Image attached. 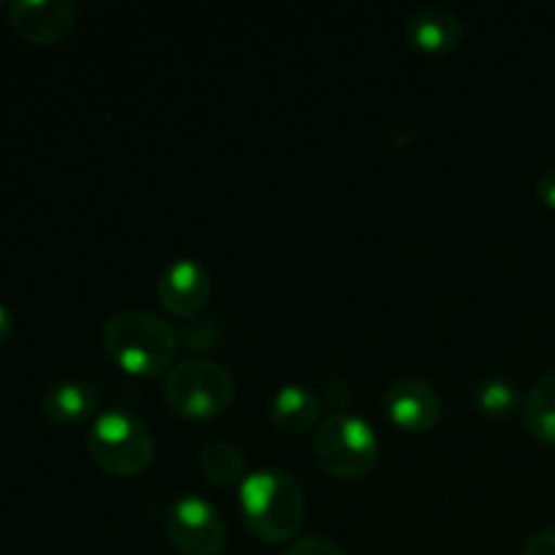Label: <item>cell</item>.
I'll use <instances>...</instances> for the list:
<instances>
[{
    "label": "cell",
    "instance_id": "cell-1",
    "mask_svg": "<svg viewBox=\"0 0 555 555\" xmlns=\"http://www.w3.org/2000/svg\"><path fill=\"white\" fill-rule=\"evenodd\" d=\"M103 350L117 366L139 377H155L171 366L179 336L171 325L146 309H125L103 323Z\"/></svg>",
    "mask_w": 555,
    "mask_h": 555
},
{
    "label": "cell",
    "instance_id": "cell-2",
    "mask_svg": "<svg viewBox=\"0 0 555 555\" xmlns=\"http://www.w3.org/2000/svg\"><path fill=\"white\" fill-rule=\"evenodd\" d=\"M242 513L260 542L280 545L301 531L307 504L301 486L287 472L260 469L242 482Z\"/></svg>",
    "mask_w": 555,
    "mask_h": 555
},
{
    "label": "cell",
    "instance_id": "cell-3",
    "mask_svg": "<svg viewBox=\"0 0 555 555\" xmlns=\"http://www.w3.org/2000/svg\"><path fill=\"white\" fill-rule=\"evenodd\" d=\"M87 450L108 475L135 477L155 459V439L139 415L128 410H108L92 423Z\"/></svg>",
    "mask_w": 555,
    "mask_h": 555
},
{
    "label": "cell",
    "instance_id": "cell-4",
    "mask_svg": "<svg viewBox=\"0 0 555 555\" xmlns=\"http://www.w3.org/2000/svg\"><path fill=\"white\" fill-rule=\"evenodd\" d=\"M314 455L336 480H361L377 466L379 439L356 412H331L314 434Z\"/></svg>",
    "mask_w": 555,
    "mask_h": 555
},
{
    "label": "cell",
    "instance_id": "cell-5",
    "mask_svg": "<svg viewBox=\"0 0 555 555\" xmlns=\"http://www.w3.org/2000/svg\"><path fill=\"white\" fill-rule=\"evenodd\" d=\"M233 377L222 363L209 358H188L166 377V401L179 417L209 421L233 404Z\"/></svg>",
    "mask_w": 555,
    "mask_h": 555
},
{
    "label": "cell",
    "instance_id": "cell-6",
    "mask_svg": "<svg viewBox=\"0 0 555 555\" xmlns=\"http://www.w3.org/2000/svg\"><path fill=\"white\" fill-rule=\"evenodd\" d=\"M166 529L173 545L188 555H220L228 540L220 509L204 496H179L168 507Z\"/></svg>",
    "mask_w": 555,
    "mask_h": 555
},
{
    "label": "cell",
    "instance_id": "cell-7",
    "mask_svg": "<svg viewBox=\"0 0 555 555\" xmlns=\"http://www.w3.org/2000/svg\"><path fill=\"white\" fill-rule=\"evenodd\" d=\"M9 16L14 30L36 47H54L76 27V5L70 0H14Z\"/></svg>",
    "mask_w": 555,
    "mask_h": 555
},
{
    "label": "cell",
    "instance_id": "cell-8",
    "mask_svg": "<svg viewBox=\"0 0 555 555\" xmlns=\"http://www.w3.org/2000/svg\"><path fill=\"white\" fill-rule=\"evenodd\" d=\"M383 404L390 421L412 434L431 431L439 423V417H442V399H439L437 388L415 377L396 379L385 390Z\"/></svg>",
    "mask_w": 555,
    "mask_h": 555
},
{
    "label": "cell",
    "instance_id": "cell-9",
    "mask_svg": "<svg viewBox=\"0 0 555 555\" xmlns=\"http://www.w3.org/2000/svg\"><path fill=\"white\" fill-rule=\"evenodd\" d=\"M211 282L198 260L177 258L163 269L157 280V296L160 304L177 318H193L209 301Z\"/></svg>",
    "mask_w": 555,
    "mask_h": 555
},
{
    "label": "cell",
    "instance_id": "cell-10",
    "mask_svg": "<svg viewBox=\"0 0 555 555\" xmlns=\"http://www.w3.org/2000/svg\"><path fill=\"white\" fill-rule=\"evenodd\" d=\"M406 38L412 47L426 54H448L464 38V25L448 5H421L406 20Z\"/></svg>",
    "mask_w": 555,
    "mask_h": 555
},
{
    "label": "cell",
    "instance_id": "cell-11",
    "mask_svg": "<svg viewBox=\"0 0 555 555\" xmlns=\"http://www.w3.org/2000/svg\"><path fill=\"white\" fill-rule=\"evenodd\" d=\"M269 417L282 434H304L318 423L320 396L304 385H282L269 404Z\"/></svg>",
    "mask_w": 555,
    "mask_h": 555
},
{
    "label": "cell",
    "instance_id": "cell-12",
    "mask_svg": "<svg viewBox=\"0 0 555 555\" xmlns=\"http://www.w3.org/2000/svg\"><path fill=\"white\" fill-rule=\"evenodd\" d=\"M43 412L49 421L63 423V426H74L90 417L98 406V385L92 383H54L52 388L43 393Z\"/></svg>",
    "mask_w": 555,
    "mask_h": 555
},
{
    "label": "cell",
    "instance_id": "cell-13",
    "mask_svg": "<svg viewBox=\"0 0 555 555\" xmlns=\"http://www.w3.org/2000/svg\"><path fill=\"white\" fill-rule=\"evenodd\" d=\"M524 421L531 437L555 444V369L542 374L524 401Z\"/></svg>",
    "mask_w": 555,
    "mask_h": 555
},
{
    "label": "cell",
    "instance_id": "cell-14",
    "mask_svg": "<svg viewBox=\"0 0 555 555\" xmlns=\"http://www.w3.org/2000/svg\"><path fill=\"white\" fill-rule=\"evenodd\" d=\"M198 466L215 486H242L247 480V459L231 442H206L198 453Z\"/></svg>",
    "mask_w": 555,
    "mask_h": 555
},
{
    "label": "cell",
    "instance_id": "cell-15",
    "mask_svg": "<svg viewBox=\"0 0 555 555\" xmlns=\"http://www.w3.org/2000/svg\"><path fill=\"white\" fill-rule=\"evenodd\" d=\"M475 404L488 417H509L520 410V390L507 377H488L475 388Z\"/></svg>",
    "mask_w": 555,
    "mask_h": 555
},
{
    "label": "cell",
    "instance_id": "cell-16",
    "mask_svg": "<svg viewBox=\"0 0 555 555\" xmlns=\"http://www.w3.org/2000/svg\"><path fill=\"white\" fill-rule=\"evenodd\" d=\"M182 339L190 350L209 352L220 345L222 334L220 328H217V323H211V320H195V323H190L188 328H184Z\"/></svg>",
    "mask_w": 555,
    "mask_h": 555
},
{
    "label": "cell",
    "instance_id": "cell-17",
    "mask_svg": "<svg viewBox=\"0 0 555 555\" xmlns=\"http://www.w3.org/2000/svg\"><path fill=\"white\" fill-rule=\"evenodd\" d=\"M285 555H345V551L325 537H304V540L293 542Z\"/></svg>",
    "mask_w": 555,
    "mask_h": 555
},
{
    "label": "cell",
    "instance_id": "cell-18",
    "mask_svg": "<svg viewBox=\"0 0 555 555\" xmlns=\"http://www.w3.org/2000/svg\"><path fill=\"white\" fill-rule=\"evenodd\" d=\"M520 555H555V529H542L529 537Z\"/></svg>",
    "mask_w": 555,
    "mask_h": 555
},
{
    "label": "cell",
    "instance_id": "cell-19",
    "mask_svg": "<svg viewBox=\"0 0 555 555\" xmlns=\"http://www.w3.org/2000/svg\"><path fill=\"white\" fill-rule=\"evenodd\" d=\"M537 195L545 206L555 209V168H547L540 179H537Z\"/></svg>",
    "mask_w": 555,
    "mask_h": 555
},
{
    "label": "cell",
    "instance_id": "cell-20",
    "mask_svg": "<svg viewBox=\"0 0 555 555\" xmlns=\"http://www.w3.org/2000/svg\"><path fill=\"white\" fill-rule=\"evenodd\" d=\"M11 331H14V318H11V312L5 309V304L0 301V345L9 339Z\"/></svg>",
    "mask_w": 555,
    "mask_h": 555
},
{
    "label": "cell",
    "instance_id": "cell-21",
    "mask_svg": "<svg viewBox=\"0 0 555 555\" xmlns=\"http://www.w3.org/2000/svg\"><path fill=\"white\" fill-rule=\"evenodd\" d=\"M0 9H3V3H0Z\"/></svg>",
    "mask_w": 555,
    "mask_h": 555
}]
</instances>
